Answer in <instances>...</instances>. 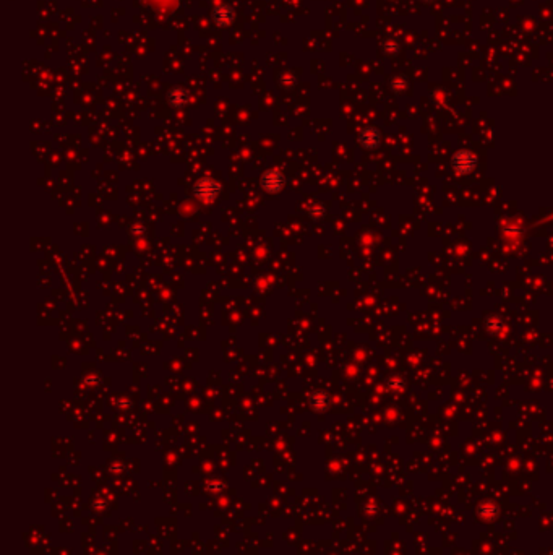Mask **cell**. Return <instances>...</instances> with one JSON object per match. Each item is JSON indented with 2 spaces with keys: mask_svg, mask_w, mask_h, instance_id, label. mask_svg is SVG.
<instances>
[{
  "mask_svg": "<svg viewBox=\"0 0 553 555\" xmlns=\"http://www.w3.org/2000/svg\"><path fill=\"white\" fill-rule=\"evenodd\" d=\"M263 185L266 190L270 192H277L281 189L282 185V175L276 172V171H271V172H266L265 177H263Z\"/></svg>",
  "mask_w": 553,
  "mask_h": 555,
  "instance_id": "6da1fadb",
  "label": "cell"
}]
</instances>
